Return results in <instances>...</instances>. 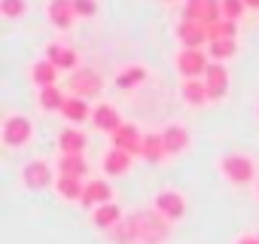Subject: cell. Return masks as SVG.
Here are the masks:
<instances>
[{"label": "cell", "instance_id": "6da1fadb", "mask_svg": "<svg viewBox=\"0 0 259 244\" xmlns=\"http://www.w3.org/2000/svg\"><path fill=\"white\" fill-rule=\"evenodd\" d=\"M220 174H223L232 186H247V183L256 180V165H253V159L244 156V153H226V156L220 159Z\"/></svg>", "mask_w": 259, "mask_h": 244}, {"label": "cell", "instance_id": "7a4b0ae2", "mask_svg": "<svg viewBox=\"0 0 259 244\" xmlns=\"http://www.w3.org/2000/svg\"><path fill=\"white\" fill-rule=\"evenodd\" d=\"M0 138H4V147L16 150V147H25L31 138H34V122L22 113H10L4 116V126H0Z\"/></svg>", "mask_w": 259, "mask_h": 244}, {"label": "cell", "instance_id": "3957f363", "mask_svg": "<svg viewBox=\"0 0 259 244\" xmlns=\"http://www.w3.org/2000/svg\"><path fill=\"white\" fill-rule=\"evenodd\" d=\"M135 220H138V241H144V244H162L171 232L168 220L159 211L156 214H135Z\"/></svg>", "mask_w": 259, "mask_h": 244}, {"label": "cell", "instance_id": "277c9868", "mask_svg": "<svg viewBox=\"0 0 259 244\" xmlns=\"http://www.w3.org/2000/svg\"><path fill=\"white\" fill-rule=\"evenodd\" d=\"M210 67V55L204 49H180L177 55V70L183 79H201Z\"/></svg>", "mask_w": 259, "mask_h": 244}, {"label": "cell", "instance_id": "5b68a950", "mask_svg": "<svg viewBox=\"0 0 259 244\" xmlns=\"http://www.w3.org/2000/svg\"><path fill=\"white\" fill-rule=\"evenodd\" d=\"M153 205H156V211H159L168 223H177V220H183V214H186V195H183L180 189H162V192H156Z\"/></svg>", "mask_w": 259, "mask_h": 244}, {"label": "cell", "instance_id": "8992f818", "mask_svg": "<svg viewBox=\"0 0 259 244\" xmlns=\"http://www.w3.org/2000/svg\"><path fill=\"white\" fill-rule=\"evenodd\" d=\"M110 138H113V147H116V150H125V153H132V156H141L144 135L138 132V126H132V122H122V126H119Z\"/></svg>", "mask_w": 259, "mask_h": 244}, {"label": "cell", "instance_id": "52a82bcc", "mask_svg": "<svg viewBox=\"0 0 259 244\" xmlns=\"http://www.w3.org/2000/svg\"><path fill=\"white\" fill-rule=\"evenodd\" d=\"M177 40L183 43V49H201L204 43H210V34H207V25L204 22H180L177 28Z\"/></svg>", "mask_w": 259, "mask_h": 244}, {"label": "cell", "instance_id": "ba28073f", "mask_svg": "<svg viewBox=\"0 0 259 244\" xmlns=\"http://www.w3.org/2000/svg\"><path fill=\"white\" fill-rule=\"evenodd\" d=\"M204 83H207V95L210 101H223L229 95V70L223 61H210L207 73H204Z\"/></svg>", "mask_w": 259, "mask_h": 244}, {"label": "cell", "instance_id": "9c48e42d", "mask_svg": "<svg viewBox=\"0 0 259 244\" xmlns=\"http://www.w3.org/2000/svg\"><path fill=\"white\" fill-rule=\"evenodd\" d=\"M101 76L95 73V70H89V67H79V70H73V76H70V92L73 95H79V98H95L98 92H101Z\"/></svg>", "mask_w": 259, "mask_h": 244}, {"label": "cell", "instance_id": "30bf717a", "mask_svg": "<svg viewBox=\"0 0 259 244\" xmlns=\"http://www.w3.org/2000/svg\"><path fill=\"white\" fill-rule=\"evenodd\" d=\"M22 183H25L28 189H46V186L52 183V168H49V162H43V159L28 162V165L22 168Z\"/></svg>", "mask_w": 259, "mask_h": 244}, {"label": "cell", "instance_id": "8fae6325", "mask_svg": "<svg viewBox=\"0 0 259 244\" xmlns=\"http://www.w3.org/2000/svg\"><path fill=\"white\" fill-rule=\"evenodd\" d=\"M107 201H113V189H110V183L107 180H89L85 183V189H82V208H101V205H107Z\"/></svg>", "mask_w": 259, "mask_h": 244}, {"label": "cell", "instance_id": "7c38bea8", "mask_svg": "<svg viewBox=\"0 0 259 244\" xmlns=\"http://www.w3.org/2000/svg\"><path fill=\"white\" fill-rule=\"evenodd\" d=\"M46 13H49V22H52L58 31H67V28L73 25V19H76V7H73V0H49Z\"/></svg>", "mask_w": 259, "mask_h": 244}, {"label": "cell", "instance_id": "4fadbf2b", "mask_svg": "<svg viewBox=\"0 0 259 244\" xmlns=\"http://www.w3.org/2000/svg\"><path fill=\"white\" fill-rule=\"evenodd\" d=\"M46 58L58 67V70H79V52L61 43H49L46 46Z\"/></svg>", "mask_w": 259, "mask_h": 244}, {"label": "cell", "instance_id": "5bb4252c", "mask_svg": "<svg viewBox=\"0 0 259 244\" xmlns=\"http://www.w3.org/2000/svg\"><path fill=\"white\" fill-rule=\"evenodd\" d=\"M162 141H165L168 156H180L189 147V132H186V126H180V122H171V126L162 129Z\"/></svg>", "mask_w": 259, "mask_h": 244}, {"label": "cell", "instance_id": "9a60e30c", "mask_svg": "<svg viewBox=\"0 0 259 244\" xmlns=\"http://www.w3.org/2000/svg\"><path fill=\"white\" fill-rule=\"evenodd\" d=\"M92 122H95V129H98V132L113 135V132L122 126V116H119V110H116L113 104H98V107L92 110Z\"/></svg>", "mask_w": 259, "mask_h": 244}, {"label": "cell", "instance_id": "2e32d148", "mask_svg": "<svg viewBox=\"0 0 259 244\" xmlns=\"http://www.w3.org/2000/svg\"><path fill=\"white\" fill-rule=\"evenodd\" d=\"M132 153H125V150H110L107 156H104V171L110 174V177H122V174H128L132 171Z\"/></svg>", "mask_w": 259, "mask_h": 244}, {"label": "cell", "instance_id": "e0dca14e", "mask_svg": "<svg viewBox=\"0 0 259 244\" xmlns=\"http://www.w3.org/2000/svg\"><path fill=\"white\" fill-rule=\"evenodd\" d=\"M180 95H183V101H186L189 107H204V104L210 101L204 76H201V79H183V89H180Z\"/></svg>", "mask_w": 259, "mask_h": 244}, {"label": "cell", "instance_id": "ac0fdd59", "mask_svg": "<svg viewBox=\"0 0 259 244\" xmlns=\"http://www.w3.org/2000/svg\"><path fill=\"white\" fill-rule=\"evenodd\" d=\"M82 177H67V174H58L55 177V192L64 198V201H82Z\"/></svg>", "mask_w": 259, "mask_h": 244}, {"label": "cell", "instance_id": "d6986e66", "mask_svg": "<svg viewBox=\"0 0 259 244\" xmlns=\"http://www.w3.org/2000/svg\"><path fill=\"white\" fill-rule=\"evenodd\" d=\"M92 223L98 229H113V226L122 223V208L116 201H107V205H101V208L92 211Z\"/></svg>", "mask_w": 259, "mask_h": 244}, {"label": "cell", "instance_id": "ffe728a7", "mask_svg": "<svg viewBox=\"0 0 259 244\" xmlns=\"http://www.w3.org/2000/svg\"><path fill=\"white\" fill-rule=\"evenodd\" d=\"M61 116H64L67 122H73V126H79V122L92 119V110H89L85 98H79V95H70V98L64 101V107H61Z\"/></svg>", "mask_w": 259, "mask_h": 244}, {"label": "cell", "instance_id": "44dd1931", "mask_svg": "<svg viewBox=\"0 0 259 244\" xmlns=\"http://www.w3.org/2000/svg\"><path fill=\"white\" fill-rule=\"evenodd\" d=\"M165 156H168V150H165L162 135H144V144H141V159H144V162H150V165H159Z\"/></svg>", "mask_w": 259, "mask_h": 244}, {"label": "cell", "instance_id": "7402d4cb", "mask_svg": "<svg viewBox=\"0 0 259 244\" xmlns=\"http://www.w3.org/2000/svg\"><path fill=\"white\" fill-rule=\"evenodd\" d=\"M31 79H34V86H40V89L55 86V79H58V67H55L49 58L34 61V67H31Z\"/></svg>", "mask_w": 259, "mask_h": 244}, {"label": "cell", "instance_id": "603a6c76", "mask_svg": "<svg viewBox=\"0 0 259 244\" xmlns=\"http://www.w3.org/2000/svg\"><path fill=\"white\" fill-rule=\"evenodd\" d=\"M89 165L82 159V153H61L58 159V174H67V177H85Z\"/></svg>", "mask_w": 259, "mask_h": 244}, {"label": "cell", "instance_id": "cb8c5ba5", "mask_svg": "<svg viewBox=\"0 0 259 244\" xmlns=\"http://www.w3.org/2000/svg\"><path fill=\"white\" fill-rule=\"evenodd\" d=\"M238 52V40L235 37H220V40H210L207 43V55L213 58V61H226V58H232Z\"/></svg>", "mask_w": 259, "mask_h": 244}, {"label": "cell", "instance_id": "d4e9b609", "mask_svg": "<svg viewBox=\"0 0 259 244\" xmlns=\"http://www.w3.org/2000/svg\"><path fill=\"white\" fill-rule=\"evenodd\" d=\"M58 150L61 153H85V135L79 129H64L58 138Z\"/></svg>", "mask_w": 259, "mask_h": 244}, {"label": "cell", "instance_id": "484cf974", "mask_svg": "<svg viewBox=\"0 0 259 244\" xmlns=\"http://www.w3.org/2000/svg\"><path fill=\"white\" fill-rule=\"evenodd\" d=\"M64 92L58 89V86H46V89H40V98H37V104H40V110H58L61 113V107H64Z\"/></svg>", "mask_w": 259, "mask_h": 244}, {"label": "cell", "instance_id": "4316f807", "mask_svg": "<svg viewBox=\"0 0 259 244\" xmlns=\"http://www.w3.org/2000/svg\"><path fill=\"white\" fill-rule=\"evenodd\" d=\"M147 79V70L141 67V64H135V67H125V70H119V76H116V86L119 89H135V86H141Z\"/></svg>", "mask_w": 259, "mask_h": 244}, {"label": "cell", "instance_id": "83f0119b", "mask_svg": "<svg viewBox=\"0 0 259 244\" xmlns=\"http://www.w3.org/2000/svg\"><path fill=\"white\" fill-rule=\"evenodd\" d=\"M204 10H207V0H186L183 19L186 22H204Z\"/></svg>", "mask_w": 259, "mask_h": 244}, {"label": "cell", "instance_id": "f1b7e54d", "mask_svg": "<svg viewBox=\"0 0 259 244\" xmlns=\"http://www.w3.org/2000/svg\"><path fill=\"white\" fill-rule=\"evenodd\" d=\"M25 10H28L25 0H0V13L7 19H19V16H25Z\"/></svg>", "mask_w": 259, "mask_h": 244}, {"label": "cell", "instance_id": "f546056e", "mask_svg": "<svg viewBox=\"0 0 259 244\" xmlns=\"http://www.w3.org/2000/svg\"><path fill=\"white\" fill-rule=\"evenodd\" d=\"M244 10H247V4H244V0H223V19H232V22H238V19L244 16Z\"/></svg>", "mask_w": 259, "mask_h": 244}, {"label": "cell", "instance_id": "4dcf8cb0", "mask_svg": "<svg viewBox=\"0 0 259 244\" xmlns=\"http://www.w3.org/2000/svg\"><path fill=\"white\" fill-rule=\"evenodd\" d=\"M73 7H76V16L89 19V16L98 13V0H73Z\"/></svg>", "mask_w": 259, "mask_h": 244}, {"label": "cell", "instance_id": "1f68e13d", "mask_svg": "<svg viewBox=\"0 0 259 244\" xmlns=\"http://www.w3.org/2000/svg\"><path fill=\"white\" fill-rule=\"evenodd\" d=\"M235 244H259V235H241Z\"/></svg>", "mask_w": 259, "mask_h": 244}, {"label": "cell", "instance_id": "d6a6232c", "mask_svg": "<svg viewBox=\"0 0 259 244\" xmlns=\"http://www.w3.org/2000/svg\"><path fill=\"white\" fill-rule=\"evenodd\" d=\"M247 4V10H259V0H244Z\"/></svg>", "mask_w": 259, "mask_h": 244}, {"label": "cell", "instance_id": "836d02e7", "mask_svg": "<svg viewBox=\"0 0 259 244\" xmlns=\"http://www.w3.org/2000/svg\"><path fill=\"white\" fill-rule=\"evenodd\" d=\"M162 4H174V0H162Z\"/></svg>", "mask_w": 259, "mask_h": 244}, {"label": "cell", "instance_id": "e575fe53", "mask_svg": "<svg viewBox=\"0 0 259 244\" xmlns=\"http://www.w3.org/2000/svg\"><path fill=\"white\" fill-rule=\"evenodd\" d=\"M256 195H259V183H256Z\"/></svg>", "mask_w": 259, "mask_h": 244}]
</instances>
